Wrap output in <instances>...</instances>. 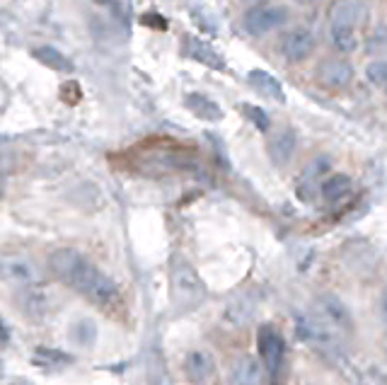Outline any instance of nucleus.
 Here are the masks:
<instances>
[{
	"label": "nucleus",
	"instance_id": "obj_4",
	"mask_svg": "<svg viewBox=\"0 0 387 385\" xmlns=\"http://www.w3.org/2000/svg\"><path fill=\"white\" fill-rule=\"evenodd\" d=\"M206 298V284L189 262L179 259L172 267V301L179 310H191Z\"/></svg>",
	"mask_w": 387,
	"mask_h": 385
},
{
	"label": "nucleus",
	"instance_id": "obj_16",
	"mask_svg": "<svg viewBox=\"0 0 387 385\" xmlns=\"http://www.w3.org/2000/svg\"><path fill=\"white\" fill-rule=\"evenodd\" d=\"M32 56L54 73H73L71 59H66L64 51H59L54 47H37V49H32Z\"/></svg>",
	"mask_w": 387,
	"mask_h": 385
},
{
	"label": "nucleus",
	"instance_id": "obj_28",
	"mask_svg": "<svg viewBox=\"0 0 387 385\" xmlns=\"http://www.w3.org/2000/svg\"><path fill=\"white\" fill-rule=\"evenodd\" d=\"M93 3H95V5H109L112 0H93Z\"/></svg>",
	"mask_w": 387,
	"mask_h": 385
},
{
	"label": "nucleus",
	"instance_id": "obj_13",
	"mask_svg": "<svg viewBox=\"0 0 387 385\" xmlns=\"http://www.w3.org/2000/svg\"><path fill=\"white\" fill-rule=\"evenodd\" d=\"M247 83L252 85V88L257 90L259 95H264V97L278 102V105H283V102H286V93H283L281 83H278L276 78L271 76V73L261 71V68H254V71H249Z\"/></svg>",
	"mask_w": 387,
	"mask_h": 385
},
{
	"label": "nucleus",
	"instance_id": "obj_25",
	"mask_svg": "<svg viewBox=\"0 0 387 385\" xmlns=\"http://www.w3.org/2000/svg\"><path fill=\"white\" fill-rule=\"evenodd\" d=\"M0 342H8V327L3 325V320H0Z\"/></svg>",
	"mask_w": 387,
	"mask_h": 385
},
{
	"label": "nucleus",
	"instance_id": "obj_11",
	"mask_svg": "<svg viewBox=\"0 0 387 385\" xmlns=\"http://www.w3.org/2000/svg\"><path fill=\"white\" fill-rule=\"evenodd\" d=\"M230 385H271V378L261 361L252 359V356H242L232 364Z\"/></svg>",
	"mask_w": 387,
	"mask_h": 385
},
{
	"label": "nucleus",
	"instance_id": "obj_14",
	"mask_svg": "<svg viewBox=\"0 0 387 385\" xmlns=\"http://www.w3.org/2000/svg\"><path fill=\"white\" fill-rule=\"evenodd\" d=\"M184 105L194 117L203 119V122H220L223 119V109H220L218 102H213L201 93H189L184 97Z\"/></svg>",
	"mask_w": 387,
	"mask_h": 385
},
{
	"label": "nucleus",
	"instance_id": "obj_6",
	"mask_svg": "<svg viewBox=\"0 0 387 385\" xmlns=\"http://www.w3.org/2000/svg\"><path fill=\"white\" fill-rule=\"evenodd\" d=\"M286 22H288V10L283 8V5L259 3L244 13L242 25H244V30L252 34V37H264V34L281 30Z\"/></svg>",
	"mask_w": 387,
	"mask_h": 385
},
{
	"label": "nucleus",
	"instance_id": "obj_19",
	"mask_svg": "<svg viewBox=\"0 0 387 385\" xmlns=\"http://www.w3.org/2000/svg\"><path fill=\"white\" fill-rule=\"evenodd\" d=\"M254 305L247 301V298H240V301H235L230 305V308L225 310V320L230 322L232 327H240L244 325L249 318H252V313H254Z\"/></svg>",
	"mask_w": 387,
	"mask_h": 385
},
{
	"label": "nucleus",
	"instance_id": "obj_3",
	"mask_svg": "<svg viewBox=\"0 0 387 385\" xmlns=\"http://www.w3.org/2000/svg\"><path fill=\"white\" fill-rule=\"evenodd\" d=\"M310 315L320 322V327L327 332L339 347H344L346 342L354 335V320H351V313L346 310V305L339 301L332 293H322V296L315 298L310 308Z\"/></svg>",
	"mask_w": 387,
	"mask_h": 385
},
{
	"label": "nucleus",
	"instance_id": "obj_26",
	"mask_svg": "<svg viewBox=\"0 0 387 385\" xmlns=\"http://www.w3.org/2000/svg\"><path fill=\"white\" fill-rule=\"evenodd\" d=\"M3 196H5V177L0 174V199H3Z\"/></svg>",
	"mask_w": 387,
	"mask_h": 385
},
{
	"label": "nucleus",
	"instance_id": "obj_9",
	"mask_svg": "<svg viewBox=\"0 0 387 385\" xmlns=\"http://www.w3.org/2000/svg\"><path fill=\"white\" fill-rule=\"evenodd\" d=\"M215 369L218 366H215L213 354L206 352V349H194L184 359V371L194 385H213Z\"/></svg>",
	"mask_w": 387,
	"mask_h": 385
},
{
	"label": "nucleus",
	"instance_id": "obj_27",
	"mask_svg": "<svg viewBox=\"0 0 387 385\" xmlns=\"http://www.w3.org/2000/svg\"><path fill=\"white\" fill-rule=\"evenodd\" d=\"M298 5H315V3H320V0H295Z\"/></svg>",
	"mask_w": 387,
	"mask_h": 385
},
{
	"label": "nucleus",
	"instance_id": "obj_17",
	"mask_svg": "<svg viewBox=\"0 0 387 385\" xmlns=\"http://www.w3.org/2000/svg\"><path fill=\"white\" fill-rule=\"evenodd\" d=\"M186 54H189L191 59H196L198 64H203L208 68H215V71H223L225 68L223 59L218 56V51H213L208 44L198 42V39H189V42H186Z\"/></svg>",
	"mask_w": 387,
	"mask_h": 385
},
{
	"label": "nucleus",
	"instance_id": "obj_21",
	"mask_svg": "<svg viewBox=\"0 0 387 385\" xmlns=\"http://www.w3.org/2000/svg\"><path fill=\"white\" fill-rule=\"evenodd\" d=\"M368 78H371L373 85L378 88H385L387 85V61H375V64L368 66Z\"/></svg>",
	"mask_w": 387,
	"mask_h": 385
},
{
	"label": "nucleus",
	"instance_id": "obj_22",
	"mask_svg": "<svg viewBox=\"0 0 387 385\" xmlns=\"http://www.w3.org/2000/svg\"><path fill=\"white\" fill-rule=\"evenodd\" d=\"M95 325L90 320H85V322H78L76 325V342L78 344H93V339H95Z\"/></svg>",
	"mask_w": 387,
	"mask_h": 385
},
{
	"label": "nucleus",
	"instance_id": "obj_18",
	"mask_svg": "<svg viewBox=\"0 0 387 385\" xmlns=\"http://www.w3.org/2000/svg\"><path fill=\"white\" fill-rule=\"evenodd\" d=\"M32 361L42 369H59L64 364H71V356L64 354V352H56V349H49V347H39L34 352Z\"/></svg>",
	"mask_w": 387,
	"mask_h": 385
},
{
	"label": "nucleus",
	"instance_id": "obj_5",
	"mask_svg": "<svg viewBox=\"0 0 387 385\" xmlns=\"http://www.w3.org/2000/svg\"><path fill=\"white\" fill-rule=\"evenodd\" d=\"M257 347L261 364H264L266 373H269L271 383H278L281 381L283 359H286V342H283L281 332L274 325H264L257 332Z\"/></svg>",
	"mask_w": 387,
	"mask_h": 385
},
{
	"label": "nucleus",
	"instance_id": "obj_1",
	"mask_svg": "<svg viewBox=\"0 0 387 385\" xmlns=\"http://www.w3.org/2000/svg\"><path fill=\"white\" fill-rule=\"evenodd\" d=\"M49 269L56 279L64 281L66 286H71L73 291H78L100 308H112L119 303L117 284L78 250L61 247V250L51 252Z\"/></svg>",
	"mask_w": 387,
	"mask_h": 385
},
{
	"label": "nucleus",
	"instance_id": "obj_2",
	"mask_svg": "<svg viewBox=\"0 0 387 385\" xmlns=\"http://www.w3.org/2000/svg\"><path fill=\"white\" fill-rule=\"evenodd\" d=\"M366 20V3L363 0H337L329 13V39L341 54H354L358 49V30Z\"/></svg>",
	"mask_w": 387,
	"mask_h": 385
},
{
	"label": "nucleus",
	"instance_id": "obj_20",
	"mask_svg": "<svg viewBox=\"0 0 387 385\" xmlns=\"http://www.w3.org/2000/svg\"><path fill=\"white\" fill-rule=\"evenodd\" d=\"M240 109H242V114L247 117L249 122H252L261 134L269 131V129H271V119H269V114H266L264 109H259V107H254V105H242Z\"/></svg>",
	"mask_w": 387,
	"mask_h": 385
},
{
	"label": "nucleus",
	"instance_id": "obj_24",
	"mask_svg": "<svg viewBox=\"0 0 387 385\" xmlns=\"http://www.w3.org/2000/svg\"><path fill=\"white\" fill-rule=\"evenodd\" d=\"M5 105H8V88L0 83V112L5 109Z\"/></svg>",
	"mask_w": 387,
	"mask_h": 385
},
{
	"label": "nucleus",
	"instance_id": "obj_8",
	"mask_svg": "<svg viewBox=\"0 0 387 385\" xmlns=\"http://www.w3.org/2000/svg\"><path fill=\"white\" fill-rule=\"evenodd\" d=\"M315 47L317 39L307 27H290L281 39V54L290 64H300V61L310 59Z\"/></svg>",
	"mask_w": 387,
	"mask_h": 385
},
{
	"label": "nucleus",
	"instance_id": "obj_29",
	"mask_svg": "<svg viewBox=\"0 0 387 385\" xmlns=\"http://www.w3.org/2000/svg\"><path fill=\"white\" fill-rule=\"evenodd\" d=\"M385 93H387V85H385Z\"/></svg>",
	"mask_w": 387,
	"mask_h": 385
},
{
	"label": "nucleus",
	"instance_id": "obj_15",
	"mask_svg": "<svg viewBox=\"0 0 387 385\" xmlns=\"http://www.w3.org/2000/svg\"><path fill=\"white\" fill-rule=\"evenodd\" d=\"M320 194L327 203H341L354 194V182L346 174H329L320 184Z\"/></svg>",
	"mask_w": 387,
	"mask_h": 385
},
{
	"label": "nucleus",
	"instance_id": "obj_23",
	"mask_svg": "<svg viewBox=\"0 0 387 385\" xmlns=\"http://www.w3.org/2000/svg\"><path fill=\"white\" fill-rule=\"evenodd\" d=\"M380 320H383V325L387 327V286L383 288V293H380Z\"/></svg>",
	"mask_w": 387,
	"mask_h": 385
},
{
	"label": "nucleus",
	"instance_id": "obj_7",
	"mask_svg": "<svg viewBox=\"0 0 387 385\" xmlns=\"http://www.w3.org/2000/svg\"><path fill=\"white\" fill-rule=\"evenodd\" d=\"M315 78L324 90L339 93V90H346L354 83V66L341 56H329V59L320 61Z\"/></svg>",
	"mask_w": 387,
	"mask_h": 385
},
{
	"label": "nucleus",
	"instance_id": "obj_12",
	"mask_svg": "<svg viewBox=\"0 0 387 385\" xmlns=\"http://www.w3.org/2000/svg\"><path fill=\"white\" fill-rule=\"evenodd\" d=\"M295 150H298V134L295 129L283 126L276 134H271L269 138V158L276 167H286L293 160Z\"/></svg>",
	"mask_w": 387,
	"mask_h": 385
},
{
	"label": "nucleus",
	"instance_id": "obj_10",
	"mask_svg": "<svg viewBox=\"0 0 387 385\" xmlns=\"http://www.w3.org/2000/svg\"><path fill=\"white\" fill-rule=\"evenodd\" d=\"M295 332H298V337L303 339V342H307L310 347H315L317 352H332V349L339 347V344L322 330L320 322L312 318L310 313L295 318Z\"/></svg>",
	"mask_w": 387,
	"mask_h": 385
}]
</instances>
